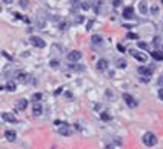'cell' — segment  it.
Listing matches in <instances>:
<instances>
[{"label": "cell", "instance_id": "1", "mask_svg": "<svg viewBox=\"0 0 163 149\" xmlns=\"http://www.w3.org/2000/svg\"><path fill=\"white\" fill-rule=\"evenodd\" d=\"M143 144L145 146H148V148H152V146H156L157 144V137H156V134H152V132H146L143 135Z\"/></svg>", "mask_w": 163, "mask_h": 149}, {"label": "cell", "instance_id": "2", "mask_svg": "<svg viewBox=\"0 0 163 149\" xmlns=\"http://www.w3.org/2000/svg\"><path fill=\"white\" fill-rule=\"evenodd\" d=\"M123 100H125V103H126V105H128L129 108H135V106L139 105V102L135 100V98L131 95V94H128V92L123 94Z\"/></svg>", "mask_w": 163, "mask_h": 149}, {"label": "cell", "instance_id": "3", "mask_svg": "<svg viewBox=\"0 0 163 149\" xmlns=\"http://www.w3.org/2000/svg\"><path fill=\"white\" fill-rule=\"evenodd\" d=\"M29 42H31V45H33V46H35V48H45L46 46V43H45V40L43 39H40V37H31L29 39Z\"/></svg>", "mask_w": 163, "mask_h": 149}, {"label": "cell", "instance_id": "4", "mask_svg": "<svg viewBox=\"0 0 163 149\" xmlns=\"http://www.w3.org/2000/svg\"><path fill=\"white\" fill-rule=\"evenodd\" d=\"M82 58V52L80 51H71V52H68V60L72 62V63H75V62H79Z\"/></svg>", "mask_w": 163, "mask_h": 149}, {"label": "cell", "instance_id": "5", "mask_svg": "<svg viewBox=\"0 0 163 149\" xmlns=\"http://www.w3.org/2000/svg\"><path fill=\"white\" fill-rule=\"evenodd\" d=\"M42 112H43V108H42V105H40V102H34V105H33V114L35 117H39V115H42Z\"/></svg>", "mask_w": 163, "mask_h": 149}, {"label": "cell", "instance_id": "6", "mask_svg": "<svg viewBox=\"0 0 163 149\" xmlns=\"http://www.w3.org/2000/svg\"><path fill=\"white\" fill-rule=\"evenodd\" d=\"M137 72L140 75H143V77H151V74H152V71L149 69L148 66H140L139 69H137Z\"/></svg>", "mask_w": 163, "mask_h": 149}, {"label": "cell", "instance_id": "7", "mask_svg": "<svg viewBox=\"0 0 163 149\" xmlns=\"http://www.w3.org/2000/svg\"><path fill=\"white\" fill-rule=\"evenodd\" d=\"M2 119L5 120V121H8V123H17V119L12 114H10V112H3L2 114Z\"/></svg>", "mask_w": 163, "mask_h": 149}, {"label": "cell", "instance_id": "8", "mask_svg": "<svg viewBox=\"0 0 163 149\" xmlns=\"http://www.w3.org/2000/svg\"><path fill=\"white\" fill-rule=\"evenodd\" d=\"M131 56H132V57L135 58V60H139V62H142V63H145V62L148 60L146 56H143V54H140V52H137V51H134V49L131 51Z\"/></svg>", "mask_w": 163, "mask_h": 149}, {"label": "cell", "instance_id": "9", "mask_svg": "<svg viewBox=\"0 0 163 149\" xmlns=\"http://www.w3.org/2000/svg\"><path fill=\"white\" fill-rule=\"evenodd\" d=\"M16 137H17L16 131H12V129H6L5 131V138L8 140V142H14Z\"/></svg>", "mask_w": 163, "mask_h": 149}, {"label": "cell", "instance_id": "10", "mask_svg": "<svg viewBox=\"0 0 163 149\" xmlns=\"http://www.w3.org/2000/svg\"><path fill=\"white\" fill-rule=\"evenodd\" d=\"M58 134H62V135H71L69 125H68V123H63L60 128H58Z\"/></svg>", "mask_w": 163, "mask_h": 149}, {"label": "cell", "instance_id": "11", "mask_svg": "<svg viewBox=\"0 0 163 149\" xmlns=\"http://www.w3.org/2000/svg\"><path fill=\"white\" fill-rule=\"evenodd\" d=\"M123 17L125 19H132L134 17V8L132 6H126L123 9Z\"/></svg>", "mask_w": 163, "mask_h": 149}, {"label": "cell", "instance_id": "12", "mask_svg": "<svg viewBox=\"0 0 163 149\" xmlns=\"http://www.w3.org/2000/svg\"><path fill=\"white\" fill-rule=\"evenodd\" d=\"M96 68H97L98 71H106V69H108V62L105 60V58H100V60L97 62Z\"/></svg>", "mask_w": 163, "mask_h": 149}, {"label": "cell", "instance_id": "13", "mask_svg": "<svg viewBox=\"0 0 163 149\" xmlns=\"http://www.w3.org/2000/svg\"><path fill=\"white\" fill-rule=\"evenodd\" d=\"M26 106H28V100H26V98H20V100H17V109L19 111H25Z\"/></svg>", "mask_w": 163, "mask_h": 149}, {"label": "cell", "instance_id": "14", "mask_svg": "<svg viewBox=\"0 0 163 149\" xmlns=\"http://www.w3.org/2000/svg\"><path fill=\"white\" fill-rule=\"evenodd\" d=\"M3 89H6V91H16V82H14V80H8V82H6V85H5V86H3Z\"/></svg>", "mask_w": 163, "mask_h": 149}, {"label": "cell", "instance_id": "15", "mask_svg": "<svg viewBox=\"0 0 163 149\" xmlns=\"http://www.w3.org/2000/svg\"><path fill=\"white\" fill-rule=\"evenodd\" d=\"M151 57L154 58V60H157V62H162L163 60V52L162 51H152Z\"/></svg>", "mask_w": 163, "mask_h": 149}, {"label": "cell", "instance_id": "16", "mask_svg": "<svg viewBox=\"0 0 163 149\" xmlns=\"http://www.w3.org/2000/svg\"><path fill=\"white\" fill-rule=\"evenodd\" d=\"M139 11L142 12V14H148V12H149V8H148V5H146V2H140V3H139Z\"/></svg>", "mask_w": 163, "mask_h": 149}, {"label": "cell", "instance_id": "17", "mask_svg": "<svg viewBox=\"0 0 163 149\" xmlns=\"http://www.w3.org/2000/svg\"><path fill=\"white\" fill-rule=\"evenodd\" d=\"M91 42H92L94 45H102V43H103V39H102V35L94 34L92 37H91Z\"/></svg>", "mask_w": 163, "mask_h": 149}, {"label": "cell", "instance_id": "18", "mask_svg": "<svg viewBox=\"0 0 163 149\" xmlns=\"http://www.w3.org/2000/svg\"><path fill=\"white\" fill-rule=\"evenodd\" d=\"M115 65H117V68L123 69V68H126V65H128V63H126L125 58H117V60H115Z\"/></svg>", "mask_w": 163, "mask_h": 149}, {"label": "cell", "instance_id": "19", "mask_svg": "<svg viewBox=\"0 0 163 149\" xmlns=\"http://www.w3.org/2000/svg\"><path fill=\"white\" fill-rule=\"evenodd\" d=\"M17 80H19V82H22V83H26V80H28V75L23 74V72H19V74H17Z\"/></svg>", "mask_w": 163, "mask_h": 149}, {"label": "cell", "instance_id": "20", "mask_svg": "<svg viewBox=\"0 0 163 149\" xmlns=\"http://www.w3.org/2000/svg\"><path fill=\"white\" fill-rule=\"evenodd\" d=\"M100 120H103V121H109V120H111V115L108 114V112H102V114H100Z\"/></svg>", "mask_w": 163, "mask_h": 149}, {"label": "cell", "instance_id": "21", "mask_svg": "<svg viewBox=\"0 0 163 149\" xmlns=\"http://www.w3.org/2000/svg\"><path fill=\"white\" fill-rule=\"evenodd\" d=\"M126 39H129V40H139V35L135 34V33H128V34H126Z\"/></svg>", "mask_w": 163, "mask_h": 149}, {"label": "cell", "instance_id": "22", "mask_svg": "<svg viewBox=\"0 0 163 149\" xmlns=\"http://www.w3.org/2000/svg\"><path fill=\"white\" fill-rule=\"evenodd\" d=\"M33 98H34L35 102H40V100H42V94H40V92H35L34 95H33Z\"/></svg>", "mask_w": 163, "mask_h": 149}, {"label": "cell", "instance_id": "23", "mask_svg": "<svg viewBox=\"0 0 163 149\" xmlns=\"http://www.w3.org/2000/svg\"><path fill=\"white\" fill-rule=\"evenodd\" d=\"M37 26H39V28H45V20L43 19H37Z\"/></svg>", "mask_w": 163, "mask_h": 149}, {"label": "cell", "instance_id": "24", "mask_svg": "<svg viewBox=\"0 0 163 149\" xmlns=\"http://www.w3.org/2000/svg\"><path fill=\"white\" fill-rule=\"evenodd\" d=\"M139 48H142V49H149V46L145 42H139Z\"/></svg>", "mask_w": 163, "mask_h": 149}, {"label": "cell", "instance_id": "25", "mask_svg": "<svg viewBox=\"0 0 163 149\" xmlns=\"http://www.w3.org/2000/svg\"><path fill=\"white\" fill-rule=\"evenodd\" d=\"M71 69H75V71H82L83 69V66H77V65H69Z\"/></svg>", "mask_w": 163, "mask_h": 149}, {"label": "cell", "instance_id": "26", "mask_svg": "<svg viewBox=\"0 0 163 149\" xmlns=\"http://www.w3.org/2000/svg\"><path fill=\"white\" fill-rule=\"evenodd\" d=\"M151 12H152L154 16H157V12H158V6H157V5H154V6L151 8Z\"/></svg>", "mask_w": 163, "mask_h": 149}, {"label": "cell", "instance_id": "27", "mask_svg": "<svg viewBox=\"0 0 163 149\" xmlns=\"http://www.w3.org/2000/svg\"><path fill=\"white\" fill-rule=\"evenodd\" d=\"M91 8V5H89L88 2H85V3H82V9H89Z\"/></svg>", "mask_w": 163, "mask_h": 149}, {"label": "cell", "instance_id": "28", "mask_svg": "<svg viewBox=\"0 0 163 149\" xmlns=\"http://www.w3.org/2000/svg\"><path fill=\"white\" fill-rule=\"evenodd\" d=\"M20 6L22 8H28V0H20Z\"/></svg>", "mask_w": 163, "mask_h": 149}, {"label": "cell", "instance_id": "29", "mask_svg": "<svg viewBox=\"0 0 163 149\" xmlns=\"http://www.w3.org/2000/svg\"><path fill=\"white\" fill-rule=\"evenodd\" d=\"M49 65H51L52 68H57L58 66V62L57 60H51V62H49Z\"/></svg>", "mask_w": 163, "mask_h": 149}, {"label": "cell", "instance_id": "30", "mask_svg": "<svg viewBox=\"0 0 163 149\" xmlns=\"http://www.w3.org/2000/svg\"><path fill=\"white\" fill-rule=\"evenodd\" d=\"M117 49H119V51H120V52H125V51H126V49H125V46H123V45H117Z\"/></svg>", "mask_w": 163, "mask_h": 149}, {"label": "cell", "instance_id": "31", "mask_svg": "<svg viewBox=\"0 0 163 149\" xmlns=\"http://www.w3.org/2000/svg\"><path fill=\"white\" fill-rule=\"evenodd\" d=\"M158 98H160V100L163 102V88H162V89H158Z\"/></svg>", "mask_w": 163, "mask_h": 149}, {"label": "cell", "instance_id": "32", "mask_svg": "<svg viewBox=\"0 0 163 149\" xmlns=\"http://www.w3.org/2000/svg\"><path fill=\"white\" fill-rule=\"evenodd\" d=\"M82 22H83V17H82V16H79V17L75 19V23H82Z\"/></svg>", "mask_w": 163, "mask_h": 149}, {"label": "cell", "instance_id": "33", "mask_svg": "<svg viewBox=\"0 0 163 149\" xmlns=\"http://www.w3.org/2000/svg\"><path fill=\"white\" fill-rule=\"evenodd\" d=\"M60 29H66V22H62L60 23Z\"/></svg>", "mask_w": 163, "mask_h": 149}, {"label": "cell", "instance_id": "34", "mask_svg": "<svg viewBox=\"0 0 163 149\" xmlns=\"http://www.w3.org/2000/svg\"><path fill=\"white\" fill-rule=\"evenodd\" d=\"M120 3H122V2H120V0H114V2H112V5H114V6H119V5H120Z\"/></svg>", "mask_w": 163, "mask_h": 149}, {"label": "cell", "instance_id": "35", "mask_svg": "<svg viewBox=\"0 0 163 149\" xmlns=\"http://www.w3.org/2000/svg\"><path fill=\"white\" fill-rule=\"evenodd\" d=\"M74 6H82L80 5V0H74Z\"/></svg>", "mask_w": 163, "mask_h": 149}, {"label": "cell", "instance_id": "36", "mask_svg": "<svg viewBox=\"0 0 163 149\" xmlns=\"http://www.w3.org/2000/svg\"><path fill=\"white\" fill-rule=\"evenodd\" d=\"M105 149H115V148L112 146V144H106V146H105Z\"/></svg>", "mask_w": 163, "mask_h": 149}, {"label": "cell", "instance_id": "37", "mask_svg": "<svg viewBox=\"0 0 163 149\" xmlns=\"http://www.w3.org/2000/svg\"><path fill=\"white\" fill-rule=\"evenodd\" d=\"M14 16H16V19H23V17H22V14H19V12H16Z\"/></svg>", "mask_w": 163, "mask_h": 149}, {"label": "cell", "instance_id": "38", "mask_svg": "<svg viewBox=\"0 0 163 149\" xmlns=\"http://www.w3.org/2000/svg\"><path fill=\"white\" fill-rule=\"evenodd\" d=\"M65 95H66L68 98H72V94H71V92H66V94H65Z\"/></svg>", "mask_w": 163, "mask_h": 149}, {"label": "cell", "instance_id": "39", "mask_svg": "<svg viewBox=\"0 0 163 149\" xmlns=\"http://www.w3.org/2000/svg\"><path fill=\"white\" fill-rule=\"evenodd\" d=\"M3 3H8V5H10V3H12V0H3Z\"/></svg>", "mask_w": 163, "mask_h": 149}, {"label": "cell", "instance_id": "40", "mask_svg": "<svg viewBox=\"0 0 163 149\" xmlns=\"http://www.w3.org/2000/svg\"><path fill=\"white\" fill-rule=\"evenodd\" d=\"M158 83H160V85H163V77H160V79H158Z\"/></svg>", "mask_w": 163, "mask_h": 149}]
</instances>
